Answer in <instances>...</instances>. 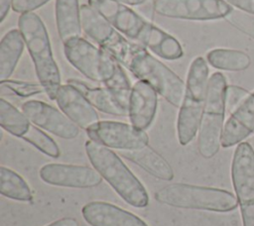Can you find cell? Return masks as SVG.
Segmentation results:
<instances>
[{
  "mask_svg": "<svg viewBox=\"0 0 254 226\" xmlns=\"http://www.w3.org/2000/svg\"><path fill=\"white\" fill-rule=\"evenodd\" d=\"M84 148L93 169L124 201L137 208L148 205L149 195L145 186L116 153L92 140L86 141Z\"/></svg>",
  "mask_w": 254,
  "mask_h": 226,
  "instance_id": "7a4b0ae2",
  "label": "cell"
},
{
  "mask_svg": "<svg viewBox=\"0 0 254 226\" xmlns=\"http://www.w3.org/2000/svg\"><path fill=\"white\" fill-rule=\"evenodd\" d=\"M22 111L34 125L66 140L79 134V127L64 113L52 105L39 100H28L22 105Z\"/></svg>",
  "mask_w": 254,
  "mask_h": 226,
  "instance_id": "4fadbf2b",
  "label": "cell"
},
{
  "mask_svg": "<svg viewBox=\"0 0 254 226\" xmlns=\"http://www.w3.org/2000/svg\"><path fill=\"white\" fill-rule=\"evenodd\" d=\"M55 12L58 33L64 44L80 37L82 28L78 0H56Z\"/></svg>",
  "mask_w": 254,
  "mask_h": 226,
  "instance_id": "ffe728a7",
  "label": "cell"
},
{
  "mask_svg": "<svg viewBox=\"0 0 254 226\" xmlns=\"http://www.w3.org/2000/svg\"><path fill=\"white\" fill-rule=\"evenodd\" d=\"M155 199L172 207L214 212H229L238 206L237 197L230 191L187 183L166 185L156 191Z\"/></svg>",
  "mask_w": 254,
  "mask_h": 226,
  "instance_id": "5b68a950",
  "label": "cell"
},
{
  "mask_svg": "<svg viewBox=\"0 0 254 226\" xmlns=\"http://www.w3.org/2000/svg\"><path fill=\"white\" fill-rule=\"evenodd\" d=\"M25 46L34 62L37 77L51 100H56L61 87V74L54 58L50 38L42 19L34 12L23 13L18 19Z\"/></svg>",
  "mask_w": 254,
  "mask_h": 226,
  "instance_id": "3957f363",
  "label": "cell"
},
{
  "mask_svg": "<svg viewBox=\"0 0 254 226\" xmlns=\"http://www.w3.org/2000/svg\"><path fill=\"white\" fill-rule=\"evenodd\" d=\"M124 67L140 80L148 82L170 104L181 107L186 90L185 82L146 48L137 45Z\"/></svg>",
  "mask_w": 254,
  "mask_h": 226,
  "instance_id": "8992f818",
  "label": "cell"
},
{
  "mask_svg": "<svg viewBox=\"0 0 254 226\" xmlns=\"http://www.w3.org/2000/svg\"><path fill=\"white\" fill-rule=\"evenodd\" d=\"M154 10L168 18L208 21L226 18L233 9L225 0H155Z\"/></svg>",
  "mask_w": 254,
  "mask_h": 226,
  "instance_id": "8fae6325",
  "label": "cell"
},
{
  "mask_svg": "<svg viewBox=\"0 0 254 226\" xmlns=\"http://www.w3.org/2000/svg\"><path fill=\"white\" fill-rule=\"evenodd\" d=\"M88 5L125 37L149 49L158 56L175 60L184 56L183 48L175 37L146 21L127 5L114 0H88Z\"/></svg>",
  "mask_w": 254,
  "mask_h": 226,
  "instance_id": "6da1fadb",
  "label": "cell"
},
{
  "mask_svg": "<svg viewBox=\"0 0 254 226\" xmlns=\"http://www.w3.org/2000/svg\"><path fill=\"white\" fill-rule=\"evenodd\" d=\"M226 78L221 72H214L208 80L207 93L198 128L197 148L199 154L210 159L221 146V136L225 115Z\"/></svg>",
  "mask_w": 254,
  "mask_h": 226,
  "instance_id": "52a82bcc",
  "label": "cell"
},
{
  "mask_svg": "<svg viewBox=\"0 0 254 226\" xmlns=\"http://www.w3.org/2000/svg\"><path fill=\"white\" fill-rule=\"evenodd\" d=\"M50 0H13L12 9L17 13L33 12Z\"/></svg>",
  "mask_w": 254,
  "mask_h": 226,
  "instance_id": "4dcf8cb0",
  "label": "cell"
},
{
  "mask_svg": "<svg viewBox=\"0 0 254 226\" xmlns=\"http://www.w3.org/2000/svg\"><path fill=\"white\" fill-rule=\"evenodd\" d=\"M22 139L49 157L58 158L60 156L58 144L48 134L34 125H30L28 131L22 136Z\"/></svg>",
  "mask_w": 254,
  "mask_h": 226,
  "instance_id": "4316f807",
  "label": "cell"
},
{
  "mask_svg": "<svg viewBox=\"0 0 254 226\" xmlns=\"http://www.w3.org/2000/svg\"><path fill=\"white\" fill-rule=\"evenodd\" d=\"M56 101L62 112L81 129L87 130L99 121L95 108L77 88L69 83L61 85Z\"/></svg>",
  "mask_w": 254,
  "mask_h": 226,
  "instance_id": "9a60e30c",
  "label": "cell"
},
{
  "mask_svg": "<svg viewBox=\"0 0 254 226\" xmlns=\"http://www.w3.org/2000/svg\"><path fill=\"white\" fill-rule=\"evenodd\" d=\"M228 4L239 10L254 15V0H225Z\"/></svg>",
  "mask_w": 254,
  "mask_h": 226,
  "instance_id": "1f68e13d",
  "label": "cell"
},
{
  "mask_svg": "<svg viewBox=\"0 0 254 226\" xmlns=\"http://www.w3.org/2000/svg\"><path fill=\"white\" fill-rule=\"evenodd\" d=\"M158 92L146 81L138 80L132 86L128 116L131 125L139 130L148 129L157 112Z\"/></svg>",
  "mask_w": 254,
  "mask_h": 226,
  "instance_id": "2e32d148",
  "label": "cell"
},
{
  "mask_svg": "<svg viewBox=\"0 0 254 226\" xmlns=\"http://www.w3.org/2000/svg\"><path fill=\"white\" fill-rule=\"evenodd\" d=\"M80 21L84 34L100 48L110 53L124 66L138 44L123 37L105 17L90 5L80 6Z\"/></svg>",
  "mask_w": 254,
  "mask_h": 226,
  "instance_id": "9c48e42d",
  "label": "cell"
},
{
  "mask_svg": "<svg viewBox=\"0 0 254 226\" xmlns=\"http://www.w3.org/2000/svg\"><path fill=\"white\" fill-rule=\"evenodd\" d=\"M208 80L207 62L201 56L195 57L189 68L186 90L178 115V140L182 146L191 142L198 131Z\"/></svg>",
  "mask_w": 254,
  "mask_h": 226,
  "instance_id": "277c9868",
  "label": "cell"
},
{
  "mask_svg": "<svg viewBox=\"0 0 254 226\" xmlns=\"http://www.w3.org/2000/svg\"><path fill=\"white\" fill-rule=\"evenodd\" d=\"M47 226H79L76 219L72 217H64L52 222Z\"/></svg>",
  "mask_w": 254,
  "mask_h": 226,
  "instance_id": "d6a6232c",
  "label": "cell"
},
{
  "mask_svg": "<svg viewBox=\"0 0 254 226\" xmlns=\"http://www.w3.org/2000/svg\"><path fill=\"white\" fill-rule=\"evenodd\" d=\"M231 179L243 226H254V149L248 142L239 143L235 149Z\"/></svg>",
  "mask_w": 254,
  "mask_h": 226,
  "instance_id": "30bf717a",
  "label": "cell"
},
{
  "mask_svg": "<svg viewBox=\"0 0 254 226\" xmlns=\"http://www.w3.org/2000/svg\"><path fill=\"white\" fill-rule=\"evenodd\" d=\"M67 83L77 88L95 109L115 116L128 115V108L121 105L106 87H90L78 79H68Z\"/></svg>",
  "mask_w": 254,
  "mask_h": 226,
  "instance_id": "44dd1931",
  "label": "cell"
},
{
  "mask_svg": "<svg viewBox=\"0 0 254 226\" xmlns=\"http://www.w3.org/2000/svg\"><path fill=\"white\" fill-rule=\"evenodd\" d=\"M39 175L48 184L72 188L95 187L102 181L95 169L66 164H47L40 169Z\"/></svg>",
  "mask_w": 254,
  "mask_h": 226,
  "instance_id": "5bb4252c",
  "label": "cell"
},
{
  "mask_svg": "<svg viewBox=\"0 0 254 226\" xmlns=\"http://www.w3.org/2000/svg\"><path fill=\"white\" fill-rule=\"evenodd\" d=\"M251 133H254V92L226 121L221 136V147L237 145Z\"/></svg>",
  "mask_w": 254,
  "mask_h": 226,
  "instance_id": "ac0fdd59",
  "label": "cell"
},
{
  "mask_svg": "<svg viewBox=\"0 0 254 226\" xmlns=\"http://www.w3.org/2000/svg\"><path fill=\"white\" fill-rule=\"evenodd\" d=\"M250 92L237 85H227L225 90V109L232 114L250 96Z\"/></svg>",
  "mask_w": 254,
  "mask_h": 226,
  "instance_id": "f1b7e54d",
  "label": "cell"
},
{
  "mask_svg": "<svg viewBox=\"0 0 254 226\" xmlns=\"http://www.w3.org/2000/svg\"><path fill=\"white\" fill-rule=\"evenodd\" d=\"M1 88L2 89L6 88L7 90L11 91L13 94H16L20 97H30L45 91L41 83L12 80V79L1 81Z\"/></svg>",
  "mask_w": 254,
  "mask_h": 226,
  "instance_id": "83f0119b",
  "label": "cell"
},
{
  "mask_svg": "<svg viewBox=\"0 0 254 226\" xmlns=\"http://www.w3.org/2000/svg\"><path fill=\"white\" fill-rule=\"evenodd\" d=\"M86 133L90 140L119 151L141 149L148 146L149 142L145 131L117 121H98L90 126Z\"/></svg>",
  "mask_w": 254,
  "mask_h": 226,
  "instance_id": "7c38bea8",
  "label": "cell"
},
{
  "mask_svg": "<svg viewBox=\"0 0 254 226\" xmlns=\"http://www.w3.org/2000/svg\"><path fill=\"white\" fill-rule=\"evenodd\" d=\"M104 87L110 91L121 105L128 108L132 87L122 65L119 62L116 65V69L112 77L104 83Z\"/></svg>",
  "mask_w": 254,
  "mask_h": 226,
  "instance_id": "484cf974",
  "label": "cell"
},
{
  "mask_svg": "<svg viewBox=\"0 0 254 226\" xmlns=\"http://www.w3.org/2000/svg\"><path fill=\"white\" fill-rule=\"evenodd\" d=\"M64 51L67 60L79 72L90 80L103 84L112 77L118 63L110 53L81 37L65 42Z\"/></svg>",
  "mask_w": 254,
  "mask_h": 226,
  "instance_id": "ba28073f",
  "label": "cell"
},
{
  "mask_svg": "<svg viewBox=\"0 0 254 226\" xmlns=\"http://www.w3.org/2000/svg\"><path fill=\"white\" fill-rule=\"evenodd\" d=\"M120 155L157 178L163 180H172L174 178L175 174L170 164L149 146L137 150L120 151Z\"/></svg>",
  "mask_w": 254,
  "mask_h": 226,
  "instance_id": "d6986e66",
  "label": "cell"
},
{
  "mask_svg": "<svg viewBox=\"0 0 254 226\" xmlns=\"http://www.w3.org/2000/svg\"><path fill=\"white\" fill-rule=\"evenodd\" d=\"M206 59L211 66L228 71L244 70L251 63V58L246 53L229 49L211 50L207 53Z\"/></svg>",
  "mask_w": 254,
  "mask_h": 226,
  "instance_id": "603a6c76",
  "label": "cell"
},
{
  "mask_svg": "<svg viewBox=\"0 0 254 226\" xmlns=\"http://www.w3.org/2000/svg\"><path fill=\"white\" fill-rule=\"evenodd\" d=\"M13 0H0V21L3 22L6 16L8 15V12L10 8L12 7Z\"/></svg>",
  "mask_w": 254,
  "mask_h": 226,
  "instance_id": "836d02e7",
  "label": "cell"
},
{
  "mask_svg": "<svg viewBox=\"0 0 254 226\" xmlns=\"http://www.w3.org/2000/svg\"><path fill=\"white\" fill-rule=\"evenodd\" d=\"M114 1H117V2L122 3L124 5H131V6L141 5V4L146 2V0H114Z\"/></svg>",
  "mask_w": 254,
  "mask_h": 226,
  "instance_id": "e575fe53",
  "label": "cell"
},
{
  "mask_svg": "<svg viewBox=\"0 0 254 226\" xmlns=\"http://www.w3.org/2000/svg\"><path fill=\"white\" fill-rule=\"evenodd\" d=\"M0 193L10 199L32 201L33 194L26 180L13 170L0 167Z\"/></svg>",
  "mask_w": 254,
  "mask_h": 226,
  "instance_id": "cb8c5ba5",
  "label": "cell"
},
{
  "mask_svg": "<svg viewBox=\"0 0 254 226\" xmlns=\"http://www.w3.org/2000/svg\"><path fill=\"white\" fill-rule=\"evenodd\" d=\"M226 19L242 33L246 34L254 40V15L248 14L245 12L235 11L232 12L226 17Z\"/></svg>",
  "mask_w": 254,
  "mask_h": 226,
  "instance_id": "f546056e",
  "label": "cell"
},
{
  "mask_svg": "<svg viewBox=\"0 0 254 226\" xmlns=\"http://www.w3.org/2000/svg\"><path fill=\"white\" fill-rule=\"evenodd\" d=\"M0 125L5 131L13 136L22 138V136L28 131L31 122L23 111L21 112L10 102L1 98Z\"/></svg>",
  "mask_w": 254,
  "mask_h": 226,
  "instance_id": "d4e9b609",
  "label": "cell"
},
{
  "mask_svg": "<svg viewBox=\"0 0 254 226\" xmlns=\"http://www.w3.org/2000/svg\"><path fill=\"white\" fill-rule=\"evenodd\" d=\"M81 214L90 226H149L139 216L106 201H90Z\"/></svg>",
  "mask_w": 254,
  "mask_h": 226,
  "instance_id": "e0dca14e",
  "label": "cell"
},
{
  "mask_svg": "<svg viewBox=\"0 0 254 226\" xmlns=\"http://www.w3.org/2000/svg\"><path fill=\"white\" fill-rule=\"evenodd\" d=\"M25 41L20 30L12 29L0 43V80H7L14 72L24 50Z\"/></svg>",
  "mask_w": 254,
  "mask_h": 226,
  "instance_id": "7402d4cb",
  "label": "cell"
}]
</instances>
